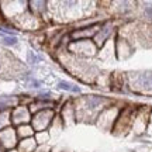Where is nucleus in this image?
Here are the masks:
<instances>
[{
    "label": "nucleus",
    "mask_w": 152,
    "mask_h": 152,
    "mask_svg": "<svg viewBox=\"0 0 152 152\" xmlns=\"http://www.w3.org/2000/svg\"><path fill=\"white\" fill-rule=\"evenodd\" d=\"M58 117L61 118L64 127L68 124H73L76 123V115H75V106H73V99H69L62 103L61 107H58L56 110Z\"/></svg>",
    "instance_id": "obj_12"
},
{
    "label": "nucleus",
    "mask_w": 152,
    "mask_h": 152,
    "mask_svg": "<svg viewBox=\"0 0 152 152\" xmlns=\"http://www.w3.org/2000/svg\"><path fill=\"white\" fill-rule=\"evenodd\" d=\"M55 118H56V110H42V111L33 114L30 124H31V127L34 128L35 132L49 131Z\"/></svg>",
    "instance_id": "obj_7"
},
{
    "label": "nucleus",
    "mask_w": 152,
    "mask_h": 152,
    "mask_svg": "<svg viewBox=\"0 0 152 152\" xmlns=\"http://www.w3.org/2000/svg\"><path fill=\"white\" fill-rule=\"evenodd\" d=\"M128 89L142 92H152V71L130 72L127 76Z\"/></svg>",
    "instance_id": "obj_3"
},
{
    "label": "nucleus",
    "mask_w": 152,
    "mask_h": 152,
    "mask_svg": "<svg viewBox=\"0 0 152 152\" xmlns=\"http://www.w3.org/2000/svg\"><path fill=\"white\" fill-rule=\"evenodd\" d=\"M34 140L37 142V145H47L51 141V134L49 131H41V132H35Z\"/></svg>",
    "instance_id": "obj_19"
},
{
    "label": "nucleus",
    "mask_w": 152,
    "mask_h": 152,
    "mask_svg": "<svg viewBox=\"0 0 152 152\" xmlns=\"http://www.w3.org/2000/svg\"><path fill=\"white\" fill-rule=\"evenodd\" d=\"M35 99H39V100H55L54 96H52V93L51 92H38L35 96H34Z\"/></svg>",
    "instance_id": "obj_24"
},
{
    "label": "nucleus",
    "mask_w": 152,
    "mask_h": 152,
    "mask_svg": "<svg viewBox=\"0 0 152 152\" xmlns=\"http://www.w3.org/2000/svg\"><path fill=\"white\" fill-rule=\"evenodd\" d=\"M68 54L73 55L76 58H80V59H92L97 56L99 49L94 45L92 39H86V41H75V42H69L68 49H66Z\"/></svg>",
    "instance_id": "obj_4"
},
{
    "label": "nucleus",
    "mask_w": 152,
    "mask_h": 152,
    "mask_svg": "<svg viewBox=\"0 0 152 152\" xmlns=\"http://www.w3.org/2000/svg\"><path fill=\"white\" fill-rule=\"evenodd\" d=\"M26 85H27L28 89H35V90H38V89H41L42 87V82L38 80V79H35V77H30L27 82H26Z\"/></svg>",
    "instance_id": "obj_23"
},
{
    "label": "nucleus",
    "mask_w": 152,
    "mask_h": 152,
    "mask_svg": "<svg viewBox=\"0 0 152 152\" xmlns=\"http://www.w3.org/2000/svg\"><path fill=\"white\" fill-rule=\"evenodd\" d=\"M28 11L35 16L37 18H39L41 21H47L49 14V1L47 0H30L27 1Z\"/></svg>",
    "instance_id": "obj_11"
},
{
    "label": "nucleus",
    "mask_w": 152,
    "mask_h": 152,
    "mask_svg": "<svg viewBox=\"0 0 152 152\" xmlns=\"http://www.w3.org/2000/svg\"><path fill=\"white\" fill-rule=\"evenodd\" d=\"M11 121H10V111H3L0 113V131L10 127Z\"/></svg>",
    "instance_id": "obj_22"
},
{
    "label": "nucleus",
    "mask_w": 152,
    "mask_h": 152,
    "mask_svg": "<svg viewBox=\"0 0 152 152\" xmlns=\"http://www.w3.org/2000/svg\"><path fill=\"white\" fill-rule=\"evenodd\" d=\"M144 11H145V16L148 17V18H151L152 20V4H148L145 9H144Z\"/></svg>",
    "instance_id": "obj_26"
},
{
    "label": "nucleus",
    "mask_w": 152,
    "mask_h": 152,
    "mask_svg": "<svg viewBox=\"0 0 152 152\" xmlns=\"http://www.w3.org/2000/svg\"><path fill=\"white\" fill-rule=\"evenodd\" d=\"M0 42L4 47H16L18 44V37L17 35H3V37H0Z\"/></svg>",
    "instance_id": "obj_21"
},
{
    "label": "nucleus",
    "mask_w": 152,
    "mask_h": 152,
    "mask_svg": "<svg viewBox=\"0 0 152 152\" xmlns=\"http://www.w3.org/2000/svg\"><path fill=\"white\" fill-rule=\"evenodd\" d=\"M114 48H115V56L118 59H127L132 54L131 42L118 34H115V37H114Z\"/></svg>",
    "instance_id": "obj_13"
},
{
    "label": "nucleus",
    "mask_w": 152,
    "mask_h": 152,
    "mask_svg": "<svg viewBox=\"0 0 152 152\" xmlns=\"http://www.w3.org/2000/svg\"><path fill=\"white\" fill-rule=\"evenodd\" d=\"M31 117H33V114L28 109V106H26V104H18L13 110H10V121L14 128L18 125L30 124Z\"/></svg>",
    "instance_id": "obj_8"
},
{
    "label": "nucleus",
    "mask_w": 152,
    "mask_h": 152,
    "mask_svg": "<svg viewBox=\"0 0 152 152\" xmlns=\"http://www.w3.org/2000/svg\"><path fill=\"white\" fill-rule=\"evenodd\" d=\"M58 107H59V104L56 100H39L35 97L28 104V109H30L31 114L42 111V110H58Z\"/></svg>",
    "instance_id": "obj_14"
},
{
    "label": "nucleus",
    "mask_w": 152,
    "mask_h": 152,
    "mask_svg": "<svg viewBox=\"0 0 152 152\" xmlns=\"http://www.w3.org/2000/svg\"><path fill=\"white\" fill-rule=\"evenodd\" d=\"M0 152H6L4 149H3V148H1V145H0Z\"/></svg>",
    "instance_id": "obj_29"
},
{
    "label": "nucleus",
    "mask_w": 152,
    "mask_h": 152,
    "mask_svg": "<svg viewBox=\"0 0 152 152\" xmlns=\"http://www.w3.org/2000/svg\"><path fill=\"white\" fill-rule=\"evenodd\" d=\"M102 21H97L94 24L86 26V27H79V28H71L69 31V38H71V42L75 41H86V39H93V37L96 35Z\"/></svg>",
    "instance_id": "obj_9"
},
{
    "label": "nucleus",
    "mask_w": 152,
    "mask_h": 152,
    "mask_svg": "<svg viewBox=\"0 0 152 152\" xmlns=\"http://www.w3.org/2000/svg\"><path fill=\"white\" fill-rule=\"evenodd\" d=\"M52 152H66V151H65V149H58V151H55L54 148H52Z\"/></svg>",
    "instance_id": "obj_27"
},
{
    "label": "nucleus",
    "mask_w": 152,
    "mask_h": 152,
    "mask_svg": "<svg viewBox=\"0 0 152 152\" xmlns=\"http://www.w3.org/2000/svg\"><path fill=\"white\" fill-rule=\"evenodd\" d=\"M42 59H44L42 56L38 54V52L33 51V49H30L27 52V64L30 66H35V65H38V64H41Z\"/></svg>",
    "instance_id": "obj_20"
},
{
    "label": "nucleus",
    "mask_w": 152,
    "mask_h": 152,
    "mask_svg": "<svg viewBox=\"0 0 152 152\" xmlns=\"http://www.w3.org/2000/svg\"><path fill=\"white\" fill-rule=\"evenodd\" d=\"M120 109L121 107L115 106L114 103L107 106L106 109H103L100 111V114L97 115V118L94 120L93 124L96 125L99 130L103 131V132H111L114 124H115V120L118 117Z\"/></svg>",
    "instance_id": "obj_5"
},
{
    "label": "nucleus",
    "mask_w": 152,
    "mask_h": 152,
    "mask_svg": "<svg viewBox=\"0 0 152 152\" xmlns=\"http://www.w3.org/2000/svg\"><path fill=\"white\" fill-rule=\"evenodd\" d=\"M37 142L33 138H26V140H20L18 144H17V151L18 152H34L35 151V148H37Z\"/></svg>",
    "instance_id": "obj_16"
},
{
    "label": "nucleus",
    "mask_w": 152,
    "mask_h": 152,
    "mask_svg": "<svg viewBox=\"0 0 152 152\" xmlns=\"http://www.w3.org/2000/svg\"><path fill=\"white\" fill-rule=\"evenodd\" d=\"M114 6H117V7H110L111 10L115 9V16H125V14H128L131 11V3L130 1H115L113 3Z\"/></svg>",
    "instance_id": "obj_18"
},
{
    "label": "nucleus",
    "mask_w": 152,
    "mask_h": 152,
    "mask_svg": "<svg viewBox=\"0 0 152 152\" xmlns=\"http://www.w3.org/2000/svg\"><path fill=\"white\" fill-rule=\"evenodd\" d=\"M6 152H18L17 149H11V151H6Z\"/></svg>",
    "instance_id": "obj_28"
},
{
    "label": "nucleus",
    "mask_w": 152,
    "mask_h": 152,
    "mask_svg": "<svg viewBox=\"0 0 152 152\" xmlns=\"http://www.w3.org/2000/svg\"><path fill=\"white\" fill-rule=\"evenodd\" d=\"M34 152H52V147L47 144V145H38Z\"/></svg>",
    "instance_id": "obj_25"
},
{
    "label": "nucleus",
    "mask_w": 152,
    "mask_h": 152,
    "mask_svg": "<svg viewBox=\"0 0 152 152\" xmlns=\"http://www.w3.org/2000/svg\"><path fill=\"white\" fill-rule=\"evenodd\" d=\"M56 87L59 90H64V92H68V93H73V94H80L82 93V87L72 83V82H68V80H58L56 83Z\"/></svg>",
    "instance_id": "obj_15"
},
{
    "label": "nucleus",
    "mask_w": 152,
    "mask_h": 152,
    "mask_svg": "<svg viewBox=\"0 0 152 152\" xmlns=\"http://www.w3.org/2000/svg\"><path fill=\"white\" fill-rule=\"evenodd\" d=\"M16 132H17V137H18V141L20 140H26V138H33L35 135V131L31 127V124L18 125V127H16Z\"/></svg>",
    "instance_id": "obj_17"
},
{
    "label": "nucleus",
    "mask_w": 152,
    "mask_h": 152,
    "mask_svg": "<svg viewBox=\"0 0 152 152\" xmlns=\"http://www.w3.org/2000/svg\"><path fill=\"white\" fill-rule=\"evenodd\" d=\"M113 103L114 102L111 99L100 94H82L79 97L73 99L76 123L93 124L100 111Z\"/></svg>",
    "instance_id": "obj_1"
},
{
    "label": "nucleus",
    "mask_w": 152,
    "mask_h": 152,
    "mask_svg": "<svg viewBox=\"0 0 152 152\" xmlns=\"http://www.w3.org/2000/svg\"><path fill=\"white\" fill-rule=\"evenodd\" d=\"M115 33H117V26H115V20L113 18H106L100 23L99 26V30L96 35L93 37V42L97 47V49H100L106 42H109L110 39H113L115 37Z\"/></svg>",
    "instance_id": "obj_6"
},
{
    "label": "nucleus",
    "mask_w": 152,
    "mask_h": 152,
    "mask_svg": "<svg viewBox=\"0 0 152 152\" xmlns=\"http://www.w3.org/2000/svg\"><path fill=\"white\" fill-rule=\"evenodd\" d=\"M135 114H137V109L134 106H124V107H121L118 117L115 120V124H114L113 130H111V134L115 137L127 135L132 130Z\"/></svg>",
    "instance_id": "obj_2"
},
{
    "label": "nucleus",
    "mask_w": 152,
    "mask_h": 152,
    "mask_svg": "<svg viewBox=\"0 0 152 152\" xmlns=\"http://www.w3.org/2000/svg\"><path fill=\"white\" fill-rule=\"evenodd\" d=\"M17 144H18V137H17L16 128L13 125L0 131V145H1V148L4 151L16 149Z\"/></svg>",
    "instance_id": "obj_10"
}]
</instances>
